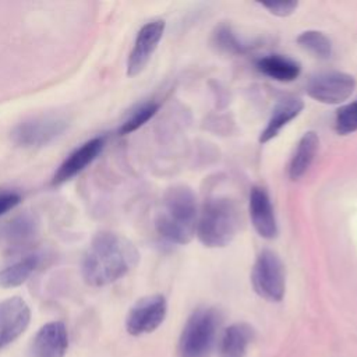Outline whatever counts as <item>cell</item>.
I'll use <instances>...</instances> for the list:
<instances>
[{"instance_id":"cb8c5ba5","label":"cell","mask_w":357,"mask_h":357,"mask_svg":"<svg viewBox=\"0 0 357 357\" xmlns=\"http://www.w3.org/2000/svg\"><path fill=\"white\" fill-rule=\"evenodd\" d=\"M21 194L15 190H7L1 188L0 190V216L6 215L7 212L13 211L17 208L21 202Z\"/></svg>"},{"instance_id":"7c38bea8","label":"cell","mask_w":357,"mask_h":357,"mask_svg":"<svg viewBox=\"0 0 357 357\" xmlns=\"http://www.w3.org/2000/svg\"><path fill=\"white\" fill-rule=\"evenodd\" d=\"M105 146V137H93L79 146H77L57 167L53 174L52 184L59 185L63 184L77 174H79L88 165H91L102 152Z\"/></svg>"},{"instance_id":"44dd1931","label":"cell","mask_w":357,"mask_h":357,"mask_svg":"<svg viewBox=\"0 0 357 357\" xmlns=\"http://www.w3.org/2000/svg\"><path fill=\"white\" fill-rule=\"evenodd\" d=\"M158 109H159V105L153 100L144 102V103L138 105L135 109H132L130 112V114L121 123V126L119 128V134L127 135V134L134 132L135 130L142 127L146 121H149L156 114Z\"/></svg>"},{"instance_id":"3957f363","label":"cell","mask_w":357,"mask_h":357,"mask_svg":"<svg viewBox=\"0 0 357 357\" xmlns=\"http://www.w3.org/2000/svg\"><path fill=\"white\" fill-rule=\"evenodd\" d=\"M238 229L237 205L227 197H213L204 204L195 233L205 247L220 248L233 241Z\"/></svg>"},{"instance_id":"30bf717a","label":"cell","mask_w":357,"mask_h":357,"mask_svg":"<svg viewBox=\"0 0 357 357\" xmlns=\"http://www.w3.org/2000/svg\"><path fill=\"white\" fill-rule=\"evenodd\" d=\"M31 322V310L22 297L0 301V350L15 342Z\"/></svg>"},{"instance_id":"603a6c76","label":"cell","mask_w":357,"mask_h":357,"mask_svg":"<svg viewBox=\"0 0 357 357\" xmlns=\"http://www.w3.org/2000/svg\"><path fill=\"white\" fill-rule=\"evenodd\" d=\"M335 130L339 135L357 131V100L342 106L335 116Z\"/></svg>"},{"instance_id":"7402d4cb","label":"cell","mask_w":357,"mask_h":357,"mask_svg":"<svg viewBox=\"0 0 357 357\" xmlns=\"http://www.w3.org/2000/svg\"><path fill=\"white\" fill-rule=\"evenodd\" d=\"M213 43L216 45L218 49L226 52V53H233V54H241L250 50L252 46L250 43L243 42L236 32L227 26V25H220L216 28L213 33Z\"/></svg>"},{"instance_id":"9c48e42d","label":"cell","mask_w":357,"mask_h":357,"mask_svg":"<svg viewBox=\"0 0 357 357\" xmlns=\"http://www.w3.org/2000/svg\"><path fill=\"white\" fill-rule=\"evenodd\" d=\"M167 303L162 294H151L139 298L128 311L126 329L132 336L151 333L166 318Z\"/></svg>"},{"instance_id":"52a82bcc","label":"cell","mask_w":357,"mask_h":357,"mask_svg":"<svg viewBox=\"0 0 357 357\" xmlns=\"http://www.w3.org/2000/svg\"><path fill=\"white\" fill-rule=\"evenodd\" d=\"M40 222L31 211L18 212L0 220V251L14 254L29 250L39 234Z\"/></svg>"},{"instance_id":"8992f818","label":"cell","mask_w":357,"mask_h":357,"mask_svg":"<svg viewBox=\"0 0 357 357\" xmlns=\"http://www.w3.org/2000/svg\"><path fill=\"white\" fill-rule=\"evenodd\" d=\"M251 283L259 297L272 303L282 301L286 291V273L276 252L271 250L259 252L251 271Z\"/></svg>"},{"instance_id":"ba28073f","label":"cell","mask_w":357,"mask_h":357,"mask_svg":"<svg viewBox=\"0 0 357 357\" xmlns=\"http://www.w3.org/2000/svg\"><path fill=\"white\" fill-rule=\"evenodd\" d=\"M356 88L353 75L342 71H325L312 75L307 82V93L317 102L339 105L347 100Z\"/></svg>"},{"instance_id":"ffe728a7","label":"cell","mask_w":357,"mask_h":357,"mask_svg":"<svg viewBox=\"0 0 357 357\" xmlns=\"http://www.w3.org/2000/svg\"><path fill=\"white\" fill-rule=\"evenodd\" d=\"M300 47L311 53L318 59H329L332 54V42L329 38L319 31H304L297 36Z\"/></svg>"},{"instance_id":"4fadbf2b","label":"cell","mask_w":357,"mask_h":357,"mask_svg":"<svg viewBox=\"0 0 357 357\" xmlns=\"http://www.w3.org/2000/svg\"><path fill=\"white\" fill-rule=\"evenodd\" d=\"M68 349V332L61 321L42 325L29 344V357H64Z\"/></svg>"},{"instance_id":"d4e9b609","label":"cell","mask_w":357,"mask_h":357,"mask_svg":"<svg viewBox=\"0 0 357 357\" xmlns=\"http://www.w3.org/2000/svg\"><path fill=\"white\" fill-rule=\"evenodd\" d=\"M261 6L273 15L289 17L297 10L298 3L297 1H273V3H261Z\"/></svg>"},{"instance_id":"d6986e66","label":"cell","mask_w":357,"mask_h":357,"mask_svg":"<svg viewBox=\"0 0 357 357\" xmlns=\"http://www.w3.org/2000/svg\"><path fill=\"white\" fill-rule=\"evenodd\" d=\"M319 145L317 132L307 131L298 141L289 163V177L291 180L301 178L312 165Z\"/></svg>"},{"instance_id":"5bb4252c","label":"cell","mask_w":357,"mask_h":357,"mask_svg":"<svg viewBox=\"0 0 357 357\" xmlns=\"http://www.w3.org/2000/svg\"><path fill=\"white\" fill-rule=\"evenodd\" d=\"M40 262L42 254L31 248L8 254L0 264V287L11 289L21 286L39 268Z\"/></svg>"},{"instance_id":"277c9868","label":"cell","mask_w":357,"mask_h":357,"mask_svg":"<svg viewBox=\"0 0 357 357\" xmlns=\"http://www.w3.org/2000/svg\"><path fill=\"white\" fill-rule=\"evenodd\" d=\"M219 325L218 310L212 307L195 310L188 317L178 339L180 357H205L215 343Z\"/></svg>"},{"instance_id":"6da1fadb","label":"cell","mask_w":357,"mask_h":357,"mask_svg":"<svg viewBox=\"0 0 357 357\" xmlns=\"http://www.w3.org/2000/svg\"><path fill=\"white\" fill-rule=\"evenodd\" d=\"M139 261V252L127 237L100 231L89 243L82 261L84 280L93 287L112 284L126 276Z\"/></svg>"},{"instance_id":"5b68a950","label":"cell","mask_w":357,"mask_h":357,"mask_svg":"<svg viewBox=\"0 0 357 357\" xmlns=\"http://www.w3.org/2000/svg\"><path fill=\"white\" fill-rule=\"evenodd\" d=\"M68 119L56 112L31 116L10 132L13 142L22 148H42L57 139L68 128Z\"/></svg>"},{"instance_id":"e0dca14e","label":"cell","mask_w":357,"mask_h":357,"mask_svg":"<svg viewBox=\"0 0 357 357\" xmlns=\"http://www.w3.org/2000/svg\"><path fill=\"white\" fill-rule=\"evenodd\" d=\"M254 339V329L245 322H236L227 326L219 340L220 357H244Z\"/></svg>"},{"instance_id":"9a60e30c","label":"cell","mask_w":357,"mask_h":357,"mask_svg":"<svg viewBox=\"0 0 357 357\" xmlns=\"http://www.w3.org/2000/svg\"><path fill=\"white\" fill-rule=\"evenodd\" d=\"M250 218L255 231L266 240L278 236V223L275 211L268 192L261 187H252L250 191Z\"/></svg>"},{"instance_id":"7a4b0ae2","label":"cell","mask_w":357,"mask_h":357,"mask_svg":"<svg viewBox=\"0 0 357 357\" xmlns=\"http://www.w3.org/2000/svg\"><path fill=\"white\" fill-rule=\"evenodd\" d=\"M197 220V199L192 190L183 184L170 187L156 215L158 234L169 243L187 244L195 234Z\"/></svg>"},{"instance_id":"ac0fdd59","label":"cell","mask_w":357,"mask_h":357,"mask_svg":"<svg viewBox=\"0 0 357 357\" xmlns=\"http://www.w3.org/2000/svg\"><path fill=\"white\" fill-rule=\"evenodd\" d=\"M257 68L266 77L279 82H291L300 73L298 61L283 54H266L257 60Z\"/></svg>"},{"instance_id":"2e32d148","label":"cell","mask_w":357,"mask_h":357,"mask_svg":"<svg viewBox=\"0 0 357 357\" xmlns=\"http://www.w3.org/2000/svg\"><path fill=\"white\" fill-rule=\"evenodd\" d=\"M304 107V103L300 98L287 96L280 99L276 106L272 110V114L266 123V127L259 134V142L265 144L282 131L283 127H286L293 119H296Z\"/></svg>"},{"instance_id":"8fae6325","label":"cell","mask_w":357,"mask_h":357,"mask_svg":"<svg viewBox=\"0 0 357 357\" xmlns=\"http://www.w3.org/2000/svg\"><path fill=\"white\" fill-rule=\"evenodd\" d=\"M165 32V21L153 20L142 25L134 40L132 49L127 59V74L130 77L138 75L149 63Z\"/></svg>"}]
</instances>
